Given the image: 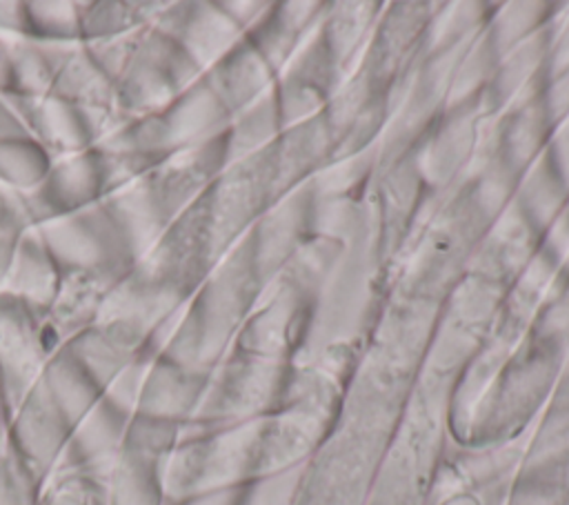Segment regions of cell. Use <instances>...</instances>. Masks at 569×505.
I'll list each match as a JSON object with an SVG mask.
<instances>
[{
  "instance_id": "cell-1",
  "label": "cell",
  "mask_w": 569,
  "mask_h": 505,
  "mask_svg": "<svg viewBox=\"0 0 569 505\" xmlns=\"http://www.w3.org/2000/svg\"><path fill=\"white\" fill-rule=\"evenodd\" d=\"M220 154L218 138L171 154L129 185L102 198V205L120 227L136 260L147 254L209 187L211 167H218Z\"/></svg>"
},
{
  "instance_id": "cell-2",
  "label": "cell",
  "mask_w": 569,
  "mask_h": 505,
  "mask_svg": "<svg viewBox=\"0 0 569 505\" xmlns=\"http://www.w3.org/2000/svg\"><path fill=\"white\" fill-rule=\"evenodd\" d=\"M256 432L249 425L184 434L158 469L164 505L231 492L253 474Z\"/></svg>"
},
{
  "instance_id": "cell-3",
  "label": "cell",
  "mask_w": 569,
  "mask_h": 505,
  "mask_svg": "<svg viewBox=\"0 0 569 505\" xmlns=\"http://www.w3.org/2000/svg\"><path fill=\"white\" fill-rule=\"evenodd\" d=\"M220 113V100H216L200 78L160 111L120 122L96 147L131 151L151 162H160L171 154L216 140L207 133L211 127L216 129Z\"/></svg>"
},
{
  "instance_id": "cell-4",
  "label": "cell",
  "mask_w": 569,
  "mask_h": 505,
  "mask_svg": "<svg viewBox=\"0 0 569 505\" xmlns=\"http://www.w3.org/2000/svg\"><path fill=\"white\" fill-rule=\"evenodd\" d=\"M200 78L202 71L169 36L147 27L113 80V109L122 122L156 113Z\"/></svg>"
},
{
  "instance_id": "cell-5",
  "label": "cell",
  "mask_w": 569,
  "mask_h": 505,
  "mask_svg": "<svg viewBox=\"0 0 569 505\" xmlns=\"http://www.w3.org/2000/svg\"><path fill=\"white\" fill-rule=\"evenodd\" d=\"M62 274H93L113 285L136 263L102 200L36 227Z\"/></svg>"
},
{
  "instance_id": "cell-6",
  "label": "cell",
  "mask_w": 569,
  "mask_h": 505,
  "mask_svg": "<svg viewBox=\"0 0 569 505\" xmlns=\"http://www.w3.org/2000/svg\"><path fill=\"white\" fill-rule=\"evenodd\" d=\"M51 354L42 316L0 291V400L7 416L40 380Z\"/></svg>"
},
{
  "instance_id": "cell-7",
  "label": "cell",
  "mask_w": 569,
  "mask_h": 505,
  "mask_svg": "<svg viewBox=\"0 0 569 505\" xmlns=\"http://www.w3.org/2000/svg\"><path fill=\"white\" fill-rule=\"evenodd\" d=\"M9 98L27 133L49 154L51 160L93 149L122 122L116 111L80 109L51 93Z\"/></svg>"
},
{
  "instance_id": "cell-8",
  "label": "cell",
  "mask_w": 569,
  "mask_h": 505,
  "mask_svg": "<svg viewBox=\"0 0 569 505\" xmlns=\"http://www.w3.org/2000/svg\"><path fill=\"white\" fill-rule=\"evenodd\" d=\"M69 436L71 420L40 378L9 414V449L42 483L58 467Z\"/></svg>"
},
{
  "instance_id": "cell-9",
  "label": "cell",
  "mask_w": 569,
  "mask_h": 505,
  "mask_svg": "<svg viewBox=\"0 0 569 505\" xmlns=\"http://www.w3.org/2000/svg\"><path fill=\"white\" fill-rule=\"evenodd\" d=\"M33 227L102 200V174L96 149L51 160L36 189L22 194Z\"/></svg>"
},
{
  "instance_id": "cell-10",
  "label": "cell",
  "mask_w": 569,
  "mask_h": 505,
  "mask_svg": "<svg viewBox=\"0 0 569 505\" xmlns=\"http://www.w3.org/2000/svg\"><path fill=\"white\" fill-rule=\"evenodd\" d=\"M131 416L100 398L71 429L58 465L71 467L89 478L107 483L124 449L127 423Z\"/></svg>"
},
{
  "instance_id": "cell-11",
  "label": "cell",
  "mask_w": 569,
  "mask_h": 505,
  "mask_svg": "<svg viewBox=\"0 0 569 505\" xmlns=\"http://www.w3.org/2000/svg\"><path fill=\"white\" fill-rule=\"evenodd\" d=\"M207 376L156 356L142 380L133 414L187 427L202 398Z\"/></svg>"
},
{
  "instance_id": "cell-12",
  "label": "cell",
  "mask_w": 569,
  "mask_h": 505,
  "mask_svg": "<svg viewBox=\"0 0 569 505\" xmlns=\"http://www.w3.org/2000/svg\"><path fill=\"white\" fill-rule=\"evenodd\" d=\"M96 383L100 394L140 356L149 354L140 334L120 320H96L64 345Z\"/></svg>"
},
{
  "instance_id": "cell-13",
  "label": "cell",
  "mask_w": 569,
  "mask_h": 505,
  "mask_svg": "<svg viewBox=\"0 0 569 505\" xmlns=\"http://www.w3.org/2000/svg\"><path fill=\"white\" fill-rule=\"evenodd\" d=\"M111 280H104L93 274L71 271L62 274L58 294L42 316V327L51 349L67 345L71 338L91 327L102 311Z\"/></svg>"
},
{
  "instance_id": "cell-14",
  "label": "cell",
  "mask_w": 569,
  "mask_h": 505,
  "mask_svg": "<svg viewBox=\"0 0 569 505\" xmlns=\"http://www.w3.org/2000/svg\"><path fill=\"white\" fill-rule=\"evenodd\" d=\"M62 271L44 245L40 231L31 227L16 245L9 265L0 276V291H7L44 316L51 307Z\"/></svg>"
},
{
  "instance_id": "cell-15",
  "label": "cell",
  "mask_w": 569,
  "mask_h": 505,
  "mask_svg": "<svg viewBox=\"0 0 569 505\" xmlns=\"http://www.w3.org/2000/svg\"><path fill=\"white\" fill-rule=\"evenodd\" d=\"M49 93L80 109L116 111L113 82L96 65V60L82 42L60 44Z\"/></svg>"
},
{
  "instance_id": "cell-16",
  "label": "cell",
  "mask_w": 569,
  "mask_h": 505,
  "mask_svg": "<svg viewBox=\"0 0 569 505\" xmlns=\"http://www.w3.org/2000/svg\"><path fill=\"white\" fill-rule=\"evenodd\" d=\"M164 7L167 2L151 0H80L82 42L147 29Z\"/></svg>"
},
{
  "instance_id": "cell-17",
  "label": "cell",
  "mask_w": 569,
  "mask_h": 505,
  "mask_svg": "<svg viewBox=\"0 0 569 505\" xmlns=\"http://www.w3.org/2000/svg\"><path fill=\"white\" fill-rule=\"evenodd\" d=\"M60 44L40 42L31 36L9 40L4 93L33 98L51 91Z\"/></svg>"
},
{
  "instance_id": "cell-18",
  "label": "cell",
  "mask_w": 569,
  "mask_h": 505,
  "mask_svg": "<svg viewBox=\"0 0 569 505\" xmlns=\"http://www.w3.org/2000/svg\"><path fill=\"white\" fill-rule=\"evenodd\" d=\"M40 378L71 420V429L102 398L96 383L64 345L49 356Z\"/></svg>"
},
{
  "instance_id": "cell-19",
  "label": "cell",
  "mask_w": 569,
  "mask_h": 505,
  "mask_svg": "<svg viewBox=\"0 0 569 505\" xmlns=\"http://www.w3.org/2000/svg\"><path fill=\"white\" fill-rule=\"evenodd\" d=\"M158 465L122 449L107 481V505H164Z\"/></svg>"
},
{
  "instance_id": "cell-20",
  "label": "cell",
  "mask_w": 569,
  "mask_h": 505,
  "mask_svg": "<svg viewBox=\"0 0 569 505\" xmlns=\"http://www.w3.org/2000/svg\"><path fill=\"white\" fill-rule=\"evenodd\" d=\"M49 165V154L31 136L0 140V185L29 194L40 185Z\"/></svg>"
},
{
  "instance_id": "cell-21",
  "label": "cell",
  "mask_w": 569,
  "mask_h": 505,
  "mask_svg": "<svg viewBox=\"0 0 569 505\" xmlns=\"http://www.w3.org/2000/svg\"><path fill=\"white\" fill-rule=\"evenodd\" d=\"M29 36L40 42H82L80 0H27Z\"/></svg>"
},
{
  "instance_id": "cell-22",
  "label": "cell",
  "mask_w": 569,
  "mask_h": 505,
  "mask_svg": "<svg viewBox=\"0 0 569 505\" xmlns=\"http://www.w3.org/2000/svg\"><path fill=\"white\" fill-rule=\"evenodd\" d=\"M38 505H107V483L58 465L40 483Z\"/></svg>"
},
{
  "instance_id": "cell-23",
  "label": "cell",
  "mask_w": 569,
  "mask_h": 505,
  "mask_svg": "<svg viewBox=\"0 0 569 505\" xmlns=\"http://www.w3.org/2000/svg\"><path fill=\"white\" fill-rule=\"evenodd\" d=\"M33 227L22 194L0 185V276L20 238Z\"/></svg>"
},
{
  "instance_id": "cell-24",
  "label": "cell",
  "mask_w": 569,
  "mask_h": 505,
  "mask_svg": "<svg viewBox=\"0 0 569 505\" xmlns=\"http://www.w3.org/2000/svg\"><path fill=\"white\" fill-rule=\"evenodd\" d=\"M40 483L7 447L0 456V505H38Z\"/></svg>"
},
{
  "instance_id": "cell-25",
  "label": "cell",
  "mask_w": 569,
  "mask_h": 505,
  "mask_svg": "<svg viewBox=\"0 0 569 505\" xmlns=\"http://www.w3.org/2000/svg\"><path fill=\"white\" fill-rule=\"evenodd\" d=\"M0 36L7 40L29 36L24 0H0Z\"/></svg>"
},
{
  "instance_id": "cell-26",
  "label": "cell",
  "mask_w": 569,
  "mask_h": 505,
  "mask_svg": "<svg viewBox=\"0 0 569 505\" xmlns=\"http://www.w3.org/2000/svg\"><path fill=\"white\" fill-rule=\"evenodd\" d=\"M29 136L11 98L0 89V140H9V138H22Z\"/></svg>"
},
{
  "instance_id": "cell-27",
  "label": "cell",
  "mask_w": 569,
  "mask_h": 505,
  "mask_svg": "<svg viewBox=\"0 0 569 505\" xmlns=\"http://www.w3.org/2000/svg\"><path fill=\"white\" fill-rule=\"evenodd\" d=\"M231 498H233V489L231 492L200 496V498H191V501H182V503H176V505H231Z\"/></svg>"
},
{
  "instance_id": "cell-28",
  "label": "cell",
  "mask_w": 569,
  "mask_h": 505,
  "mask_svg": "<svg viewBox=\"0 0 569 505\" xmlns=\"http://www.w3.org/2000/svg\"><path fill=\"white\" fill-rule=\"evenodd\" d=\"M7 60H9V40L0 36V89L7 87Z\"/></svg>"
},
{
  "instance_id": "cell-29",
  "label": "cell",
  "mask_w": 569,
  "mask_h": 505,
  "mask_svg": "<svg viewBox=\"0 0 569 505\" xmlns=\"http://www.w3.org/2000/svg\"><path fill=\"white\" fill-rule=\"evenodd\" d=\"M7 427H9V416H7V409L0 400V456L7 452L9 447V440H7Z\"/></svg>"
},
{
  "instance_id": "cell-30",
  "label": "cell",
  "mask_w": 569,
  "mask_h": 505,
  "mask_svg": "<svg viewBox=\"0 0 569 505\" xmlns=\"http://www.w3.org/2000/svg\"><path fill=\"white\" fill-rule=\"evenodd\" d=\"M445 505H453V501H451V503H445ZM456 505H478V503H473V501H469V498H460V501H456Z\"/></svg>"
}]
</instances>
